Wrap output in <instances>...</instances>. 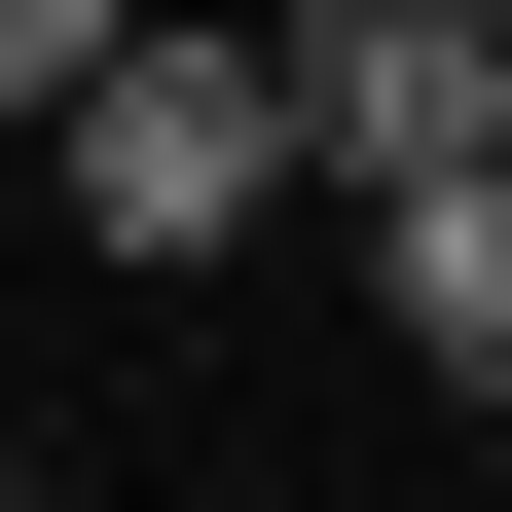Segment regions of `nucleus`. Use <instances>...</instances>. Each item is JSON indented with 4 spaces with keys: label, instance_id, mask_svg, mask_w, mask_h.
Instances as JSON below:
<instances>
[{
    "label": "nucleus",
    "instance_id": "f257e3e1",
    "mask_svg": "<svg viewBox=\"0 0 512 512\" xmlns=\"http://www.w3.org/2000/svg\"><path fill=\"white\" fill-rule=\"evenodd\" d=\"M37 147H74V256H256V220H293V110H256V37H110Z\"/></svg>",
    "mask_w": 512,
    "mask_h": 512
},
{
    "label": "nucleus",
    "instance_id": "20e7f679",
    "mask_svg": "<svg viewBox=\"0 0 512 512\" xmlns=\"http://www.w3.org/2000/svg\"><path fill=\"white\" fill-rule=\"evenodd\" d=\"M439 37H512V0H439Z\"/></svg>",
    "mask_w": 512,
    "mask_h": 512
},
{
    "label": "nucleus",
    "instance_id": "7ed1b4c3",
    "mask_svg": "<svg viewBox=\"0 0 512 512\" xmlns=\"http://www.w3.org/2000/svg\"><path fill=\"white\" fill-rule=\"evenodd\" d=\"M0 512H37V439H0Z\"/></svg>",
    "mask_w": 512,
    "mask_h": 512
},
{
    "label": "nucleus",
    "instance_id": "f03ea898",
    "mask_svg": "<svg viewBox=\"0 0 512 512\" xmlns=\"http://www.w3.org/2000/svg\"><path fill=\"white\" fill-rule=\"evenodd\" d=\"M366 293H403L439 403H512V183H403V220H366Z\"/></svg>",
    "mask_w": 512,
    "mask_h": 512
}]
</instances>
